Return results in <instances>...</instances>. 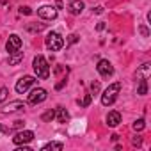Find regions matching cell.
<instances>
[{
	"instance_id": "7",
	"label": "cell",
	"mask_w": 151,
	"mask_h": 151,
	"mask_svg": "<svg viewBox=\"0 0 151 151\" xmlns=\"http://www.w3.org/2000/svg\"><path fill=\"white\" fill-rule=\"evenodd\" d=\"M32 139H34V132H30V130H22V132H18V133L13 137V142H14L16 146H20V144L30 142Z\"/></svg>"
},
{
	"instance_id": "15",
	"label": "cell",
	"mask_w": 151,
	"mask_h": 151,
	"mask_svg": "<svg viewBox=\"0 0 151 151\" xmlns=\"http://www.w3.org/2000/svg\"><path fill=\"white\" fill-rule=\"evenodd\" d=\"M137 94H140V96L147 94V82H146V78H140V82H139V89H137Z\"/></svg>"
},
{
	"instance_id": "18",
	"label": "cell",
	"mask_w": 151,
	"mask_h": 151,
	"mask_svg": "<svg viewBox=\"0 0 151 151\" xmlns=\"http://www.w3.org/2000/svg\"><path fill=\"white\" fill-rule=\"evenodd\" d=\"M52 119H55V110H48V112H45V114H43V121L50 123Z\"/></svg>"
},
{
	"instance_id": "8",
	"label": "cell",
	"mask_w": 151,
	"mask_h": 151,
	"mask_svg": "<svg viewBox=\"0 0 151 151\" xmlns=\"http://www.w3.org/2000/svg\"><path fill=\"white\" fill-rule=\"evenodd\" d=\"M37 14L45 20H55L57 18V9L53 6H41L37 9Z\"/></svg>"
},
{
	"instance_id": "11",
	"label": "cell",
	"mask_w": 151,
	"mask_h": 151,
	"mask_svg": "<svg viewBox=\"0 0 151 151\" xmlns=\"http://www.w3.org/2000/svg\"><path fill=\"white\" fill-rule=\"evenodd\" d=\"M68 9H69L71 14H80L84 11V2H82V0H69Z\"/></svg>"
},
{
	"instance_id": "3",
	"label": "cell",
	"mask_w": 151,
	"mask_h": 151,
	"mask_svg": "<svg viewBox=\"0 0 151 151\" xmlns=\"http://www.w3.org/2000/svg\"><path fill=\"white\" fill-rule=\"evenodd\" d=\"M45 45H46L48 50L59 52V50L64 46V39H62V36H60L59 32H50V34L46 36V39H45Z\"/></svg>"
},
{
	"instance_id": "21",
	"label": "cell",
	"mask_w": 151,
	"mask_h": 151,
	"mask_svg": "<svg viewBox=\"0 0 151 151\" xmlns=\"http://www.w3.org/2000/svg\"><path fill=\"white\" fill-rule=\"evenodd\" d=\"M80 105H82V107H89V105H91V94H86V98L82 100Z\"/></svg>"
},
{
	"instance_id": "20",
	"label": "cell",
	"mask_w": 151,
	"mask_h": 151,
	"mask_svg": "<svg viewBox=\"0 0 151 151\" xmlns=\"http://www.w3.org/2000/svg\"><path fill=\"white\" fill-rule=\"evenodd\" d=\"M7 94H9V91H7V87H0V103H2L6 98H7Z\"/></svg>"
},
{
	"instance_id": "24",
	"label": "cell",
	"mask_w": 151,
	"mask_h": 151,
	"mask_svg": "<svg viewBox=\"0 0 151 151\" xmlns=\"http://www.w3.org/2000/svg\"><path fill=\"white\" fill-rule=\"evenodd\" d=\"M20 13L22 14H32V9L30 7H20Z\"/></svg>"
},
{
	"instance_id": "6",
	"label": "cell",
	"mask_w": 151,
	"mask_h": 151,
	"mask_svg": "<svg viewBox=\"0 0 151 151\" xmlns=\"http://www.w3.org/2000/svg\"><path fill=\"white\" fill-rule=\"evenodd\" d=\"M36 84V78L34 77H22L18 82H16V86H14V89H16V93H25V91H29L32 86Z\"/></svg>"
},
{
	"instance_id": "13",
	"label": "cell",
	"mask_w": 151,
	"mask_h": 151,
	"mask_svg": "<svg viewBox=\"0 0 151 151\" xmlns=\"http://www.w3.org/2000/svg\"><path fill=\"white\" fill-rule=\"evenodd\" d=\"M55 119H57V123H68V121H69V114H68V110L62 109V107L55 109Z\"/></svg>"
},
{
	"instance_id": "22",
	"label": "cell",
	"mask_w": 151,
	"mask_h": 151,
	"mask_svg": "<svg viewBox=\"0 0 151 151\" xmlns=\"http://www.w3.org/2000/svg\"><path fill=\"white\" fill-rule=\"evenodd\" d=\"M98 91H100V82H93V84H91V93L96 94Z\"/></svg>"
},
{
	"instance_id": "9",
	"label": "cell",
	"mask_w": 151,
	"mask_h": 151,
	"mask_svg": "<svg viewBox=\"0 0 151 151\" xmlns=\"http://www.w3.org/2000/svg\"><path fill=\"white\" fill-rule=\"evenodd\" d=\"M96 69H98V73L101 75V77H110V75L114 73V66H112L107 59H101V60L98 62Z\"/></svg>"
},
{
	"instance_id": "26",
	"label": "cell",
	"mask_w": 151,
	"mask_h": 151,
	"mask_svg": "<svg viewBox=\"0 0 151 151\" xmlns=\"http://www.w3.org/2000/svg\"><path fill=\"white\" fill-rule=\"evenodd\" d=\"M64 84H66V78H64V80H60V82L55 86V89H57V91H59V89H62V87H64Z\"/></svg>"
},
{
	"instance_id": "25",
	"label": "cell",
	"mask_w": 151,
	"mask_h": 151,
	"mask_svg": "<svg viewBox=\"0 0 151 151\" xmlns=\"http://www.w3.org/2000/svg\"><path fill=\"white\" fill-rule=\"evenodd\" d=\"M132 144H133V146H140V144H142V139H140V137H135V139L132 140Z\"/></svg>"
},
{
	"instance_id": "27",
	"label": "cell",
	"mask_w": 151,
	"mask_h": 151,
	"mask_svg": "<svg viewBox=\"0 0 151 151\" xmlns=\"http://www.w3.org/2000/svg\"><path fill=\"white\" fill-rule=\"evenodd\" d=\"M94 13H96V14H101V13H103V7H101V6H98V7L94 9Z\"/></svg>"
},
{
	"instance_id": "28",
	"label": "cell",
	"mask_w": 151,
	"mask_h": 151,
	"mask_svg": "<svg viewBox=\"0 0 151 151\" xmlns=\"http://www.w3.org/2000/svg\"><path fill=\"white\" fill-rule=\"evenodd\" d=\"M140 32H142V34H144V36H146V37H147V34H149V32H147V29H146V27H140Z\"/></svg>"
},
{
	"instance_id": "1",
	"label": "cell",
	"mask_w": 151,
	"mask_h": 151,
	"mask_svg": "<svg viewBox=\"0 0 151 151\" xmlns=\"http://www.w3.org/2000/svg\"><path fill=\"white\" fill-rule=\"evenodd\" d=\"M32 66H34V71H36V75H37V78L46 80V78L50 77V66H48V62H46V59H45L43 55L34 57Z\"/></svg>"
},
{
	"instance_id": "30",
	"label": "cell",
	"mask_w": 151,
	"mask_h": 151,
	"mask_svg": "<svg viewBox=\"0 0 151 151\" xmlns=\"http://www.w3.org/2000/svg\"><path fill=\"white\" fill-rule=\"evenodd\" d=\"M16 151H30V147H27V146H23V147H18Z\"/></svg>"
},
{
	"instance_id": "10",
	"label": "cell",
	"mask_w": 151,
	"mask_h": 151,
	"mask_svg": "<svg viewBox=\"0 0 151 151\" xmlns=\"http://www.w3.org/2000/svg\"><path fill=\"white\" fill-rule=\"evenodd\" d=\"M22 109H25V103H23V101H20V100H16V101L7 103V105L2 109V114H13V112L22 110Z\"/></svg>"
},
{
	"instance_id": "29",
	"label": "cell",
	"mask_w": 151,
	"mask_h": 151,
	"mask_svg": "<svg viewBox=\"0 0 151 151\" xmlns=\"http://www.w3.org/2000/svg\"><path fill=\"white\" fill-rule=\"evenodd\" d=\"M96 29H98V30H103V29H105V23H98Z\"/></svg>"
},
{
	"instance_id": "2",
	"label": "cell",
	"mask_w": 151,
	"mask_h": 151,
	"mask_svg": "<svg viewBox=\"0 0 151 151\" xmlns=\"http://www.w3.org/2000/svg\"><path fill=\"white\" fill-rule=\"evenodd\" d=\"M119 91H121V84H119V82L110 84V86L103 91V94H101V105H105V107L112 105V103L116 101V98H117Z\"/></svg>"
},
{
	"instance_id": "19",
	"label": "cell",
	"mask_w": 151,
	"mask_h": 151,
	"mask_svg": "<svg viewBox=\"0 0 151 151\" xmlns=\"http://www.w3.org/2000/svg\"><path fill=\"white\" fill-rule=\"evenodd\" d=\"M43 29H45V25H27V30H30V32H39Z\"/></svg>"
},
{
	"instance_id": "17",
	"label": "cell",
	"mask_w": 151,
	"mask_h": 151,
	"mask_svg": "<svg viewBox=\"0 0 151 151\" xmlns=\"http://www.w3.org/2000/svg\"><path fill=\"white\" fill-rule=\"evenodd\" d=\"M144 126H146V121H144V119H137V121L133 123V130H135V132L144 130Z\"/></svg>"
},
{
	"instance_id": "5",
	"label": "cell",
	"mask_w": 151,
	"mask_h": 151,
	"mask_svg": "<svg viewBox=\"0 0 151 151\" xmlns=\"http://www.w3.org/2000/svg\"><path fill=\"white\" fill-rule=\"evenodd\" d=\"M46 98H48V93H46L45 89L37 87V89H32V91H30V94H29V103L37 105V103H43Z\"/></svg>"
},
{
	"instance_id": "4",
	"label": "cell",
	"mask_w": 151,
	"mask_h": 151,
	"mask_svg": "<svg viewBox=\"0 0 151 151\" xmlns=\"http://www.w3.org/2000/svg\"><path fill=\"white\" fill-rule=\"evenodd\" d=\"M6 50L9 52V55L22 50V39H20L18 34H11V36H9V39H7V43H6Z\"/></svg>"
},
{
	"instance_id": "14",
	"label": "cell",
	"mask_w": 151,
	"mask_h": 151,
	"mask_svg": "<svg viewBox=\"0 0 151 151\" xmlns=\"http://www.w3.org/2000/svg\"><path fill=\"white\" fill-rule=\"evenodd\" d=\"M22 60H23V52H22V50L9 55V66H16V64H20Z\"/></svg>"
},
{
	"instance_id": "23",
	"label": "cell",
	"mask_w": 151,
	"mask_h": 151,
	"mask_svg": "<svg viewBox=\"0 0 151 151\" xmlns=\"http://www.w3.org/2000/svg\"><path fill=\"white\" fill-rule=\"evenodd\" d=\"M78 41V36L77 34H71L69 37H68V45H73V43H77Z\"/></svg>"
},
{
	"instance_id": "12",
	"label": "cell",
	"mask_w": 151,
	"mask_h": 151,
	"mask_svg": "<svg viewBox=\"0 0 151 151\" xmlns=\"http://www.w3.org/2000/svg\"><path fill=\"white\" fill-rule=\"evenodd\" d=\"M119 123H121V114H119L117 110L109 112V116H107V124H109V126H117Z\"/></svg>"
},
{
	"instance_id": "16",
	"label": "cell",
	"mask_w": 151,
	"mask_h": 151,
	"mask_svg": "<svg viewBox=\"0 0 151 151\" xmlns=\"http://www.w3.org/2000/svg\"><path fill=\"white\" fill-rule=\"evenodd\" d=\"M62 147H64L62 142H48V144L43 146V151H48V149H57V151H60Z\"/></svg>"
}]
</instances>
